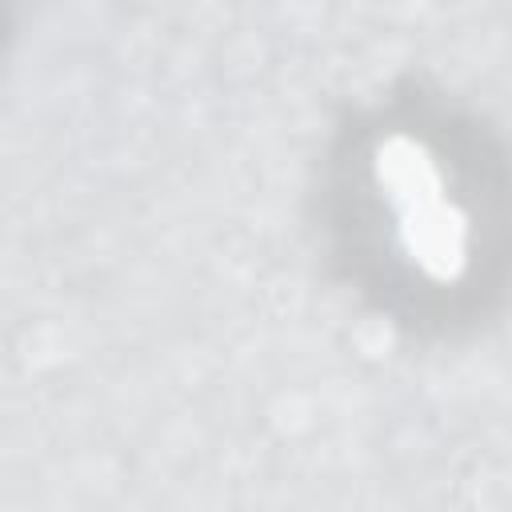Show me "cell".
Listing matches in <instances>:
<instances>
[{"label": "cell", "instance_id": "6da1fadb", "mask_svg": "<svg viewBox=\"0 0 512 512\" xmlns=\"http://www.w3.org/2000/svg\"><path fill=\"white\" fill-rule=\"evenodd\" d=\"M372 172L396 212L408 260L432 280H456L468 264V216L448 196L432 152L412 136H388L376 148Z\"/></svg>", "mask_w": 512, "mask_h": 512}]
</instances>
